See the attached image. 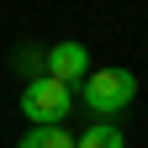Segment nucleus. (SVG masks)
<instances>
[{
	"mask_svg": "<svg viewBox=\"0 0 148 148\" xmlns=\"http://www.w3.org/2000/svg\"><path fill=\"white\" fill-rule=\"evenodd\" d=\"M79 101L90 106L95 122H116L138 101V74L132 69H90V79L79 85Z\"/></svg>",
	"mask_w": 148,
	"mask_h": 148,
	"instance_id": "nucleus-1",
	"label": "nucleus"
},
{
	"mask_svg": "<svg viewBox=\"0 0 148 148\" xmlns=\"http://www.w3.org/2000/svg\"><path fill=\"white\" fill-rule=\"evenodd\" d=\"M69 111H74V90H69V85L48 79V74L21 85V116H27L32 127H64Z\"/></svg>",
	"mask_w": 148,
	"mask_h": 148,
	"instance_id": "nucleus-2",
	"label": "nucleus"
},
{
	"mask_svg": "<svg viewBox=\"0 0 148 148\" xmlns=\"http://www.w3.org/2000/svg\"><path fill=\"white\" fill-rule=\"evenodd\" d=\"M90 69H95V64H90V48L85 42H53V48H42V74L58 79V85H69V90L85 85Z\"/></svg>",
	"mask_w": 148,
	"mask_h": 148,
	"instance_id": "nucleus-3",
	"label": "nucleus"
},
{
	"mask_svg": "<svg viewBox=\"0 0 148 148\" xmlns=\"http://www.w3.org/2000/svg\"><path fill=\"white\" fill-rule=\"evenodd\" d=\"M74 148H127V138H122L116 122H90L85 132L74 138Z\"/></svg>",
	"mask_w": 148,
	"mask_h": 148,
	"instance_id": "nucleus-4",
	"label": "nucleus"
},
{
	"mask_svg": "<svg viewBox=\"0 0 148 148\" xmlns=\"http://www.w3.org/2000/svg\"><path fill=\"white\" fill-rule=\"evenodd\" d=\"M16 148H74V132L69 127H27Z\"/></svg>",
	"mask_w": 148,
	"mask_h": 148,
	"instance_id": "nucleus-5",
	"label": "nucleus"
},
{
	"mask_svg": "<svg viewBox=\"0 0 148 148\" xmlns=\"http://www.w3.org/2000/svg\"><path fill=\"white\" fill-rule=\"evenodd\" d=\"M16 69H27L32 79H42V48H21L16 53Z\"/></svg>",
	"mask_w": 148,
	"mask_h": 148,
	"instance_id": "nucleus-6",
	"label": "nucleus"
}]
</instances>
